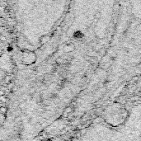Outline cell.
<instances>
[{"label":"cell","instance_id":"1","mask_svg":"<svg viewBox=\"0 0 141 141\" xmlns=\"http://www.w3.org/2000/svg\"><path fill=\"white\" fill-rule=\"evenodd\" d=\"M74 38L78 40H82L83 39H84V35L81 32H77L74 34Z\"/></svg>","mask_w":141,"mask_h":141},{"label":"cell","instance_id":"2","mask_svg":"<svg viewBox=\"0 0 141 141\" xmlns=\"http://www.w3.org/2000/svg\"><path fill=\"white\" fill-rule=\"evenodd\" d=\"M94 17H95V18H96L97 20H100V19L101 18V12H97L96 13L94 14Z\"/></svg>","mask_w":141,"mask_h":141},{"label":"cell","instance_id":"3","mask_svg":"<svg viewBox=\"0 0 141 141\" xmlns=\"http://www.w3.org/2000/svg\"><path fill=\"white\" fill-rule=\"evenodd\" d=\"M139 79V77L138 76H135V77H134V78H133V81H137V80Z\"/></svg>","mask_w":141,"mask_h":141}]
</instances>
